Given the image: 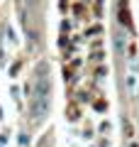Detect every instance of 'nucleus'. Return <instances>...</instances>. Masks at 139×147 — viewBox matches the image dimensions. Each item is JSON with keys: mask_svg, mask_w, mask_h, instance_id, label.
Wrapping results in <instances>:
<instances>
[{"mask_svg": "<svg viewBox=\"0 0 139 147\" xmlns=\"http://www.w3.org/2000/svg\"><path fill=\"white\" fill-rule=\"evenodd\" d=\"M34 115H44L46 108H49V79H46L44 69L39 71V79H37V93H34Z\"/></svg>", "mask_w": 139, "mask_h": 147, "instance_id": "nucleus-1", "label": "nucleus"}]
</instances>
